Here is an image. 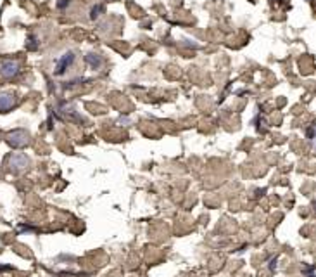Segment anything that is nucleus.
<instances>
[{
  "instance_id": "nucleus-8",
  "label": "nucleus",
  "mask_w": 316,
  "mask_h": 277,
  "mask_svg": "<svg viewBox=\"0 0 316 277\" xmlns=\"http://www.w3.org/2000/svg\"><path fill=\"white\" fill-rule=\"evenodd\" d=\"M102 12H104V6L102 4H97V6H94L90 9V19H97Z\"/></svg>"
},
{
  "instance_id": "nucleus-11",
  "label": "nucleus",
  "mask_w": 316,
  "mask_h": 277,
  "mask_svg": "<svg viewBox=\"0 0 316 277\" xmlns=\"http://www.w3.org/2000/svg\"><path fill=\"white\" fill-rule=\"evenodd\" d=\"M109 2H116V0H109Z\"/></svg>"
},
{
  "instance_id": "nucleus-9",
  "label": "nucleus",
  "mask_w": 316,
  "mask_h": 277,
  "mask_svg": "<svg viewBox=\"0 0 316 277\" xmlns=\"http://www.w3.org/2000/svg\"><path fill=\"white\" fill-rule=\"evenodd\" d=\"M69 4V0H59L57 2V6H59V9H64V7Z\"/></svg>"
},
{
  "instance_id": "nucleus-10",
  "label": "nucleus",
  "mask_w": 316,
  "mask_h": 277,
  "mask_svg": "<svg viewBox=\"0 0 316 277\" xmlns=\"http://www.w3.org/2000/svg\"><path fill=\"white\" fill-rule=\"evenodd\" d=\"M307 135H309V138L313 137V127H309V130H307Z\"/></svg>"
},
{
  "instance_id": "nucleus-1",
  "label": "nucleus",
  "mask_w": 316,
  "mask_h": 277,
  "mask_svg": "<svg viewBox=\"0 0 316 277\" xmlns=\"http://www.w3.org/2000/svg\"><path fill=\"white\" fill-rule=\"evenodd\" d=\"M6 141L11 148H24L29 144V133L23 128H16L6 135Z\"/></svg>"
},
{
  "instance_id": "nucleus-6",
  "label": "nucleus",
  "mask_w": 316,
  "mask_h": 277,
  "mask_svg": "<svg viewBox=\"0 0 316 277\" xmlns=\"http://www.w3.org/2000/svg\"><path fill=\"white\" fill-rule=\"evenodd\" d=\"M85 61H87V64L90 66L92 70H100V66H102V57L99 56V54H88V56L85 57Z\"/></svg>"
},
{
  "instance_id": "nucleus-3",
  "label": "nucleus",
  "mask_w": 316,
  "mask_h": 277,
  "mask_svg": "<svg viewBox=\"0 0 316 277\" xmlns=\"http://www.w3.org/2000/svg\"><path fill=\"white\" fill-rule=\"evenodd\" d=\"M21 66L18 61H12V59H6L0 62V77L6 78V80H12L19 75Z\"/></svg>"
},
{
  "instance_id": "nucleus-7",
  "label": "nucleus",
  "mask_w": 316,
  "mask_h": 277,
  "mask_svg": "<svg viewBox=\"0 0 316 277\" xmlns=\"http://www.w3.org/2000/svg\"><path fill=\"white\" fill-rule=\"evenodd\" d=\"M38 45H40V42L36 40L35 35H29L28 37V40H26V49L28 50H36V49H38Z\"/></svg>"
},
{
  "instance_id": "nucleus-4",
  "label": "nucleus",
  "mask_w": 316,
  "mask_h": 277,
  "mask_svg": "<svg viewBox=\"0 0 316 277\" xmlns=\"http://www.w3.org/2000/svg\"><path fill=\"white\" fill-rule=\"evenodd\" d=\"M18 106V95L14 92H0V113H9Z\"/></svg>"
},
{
  "instance_id": "nucleus-12",
  "label": "nucleus",
  "mask_w": 316,
  "mask_h": 277,
  "mask_svg": "<svg viewBox=\"0 0 316 277\" xmlns=\"http://www.w3.org/2000/svg\"><path fill=\"white\" fill-rule=\"evenodd\" d=\"M0 137H2V133H0Z\"/></svg>"
},
{
  "instance_id": "nucleus-2",
  "label": "nucleus",
  "mask_w": 316,
  "mask_h": 277,
  "mask_svg": "<svg viewBox=\"0 0 316 277\" xmlns=\"http://www.w3.org/2000/svg\"><path fill=\"white\" fill-rule=\"evenodd\" d=\"M29 165V159L23 153H14L7 158V170L12 174H19V171L26 170Z\"/></svg>"
},
{
  "instance_id": "nucleus-5",
  "label": "nucleus",
  "mask_w": 316,
  "mask_h": 277,
  "mask_svg": "<svg viewBox=\"0 0 316 277\" xmlns=\"http://www.w3.org/2000/svg\"><path fill=\"white\" fill-rule=\"evenodd\" d=\"M73 61H74V54L73 52L62 54V56L59 57L57 64H56V75H64L66 70L69 68L71 64H73Z\"/></svg>"
}]
</instances>
